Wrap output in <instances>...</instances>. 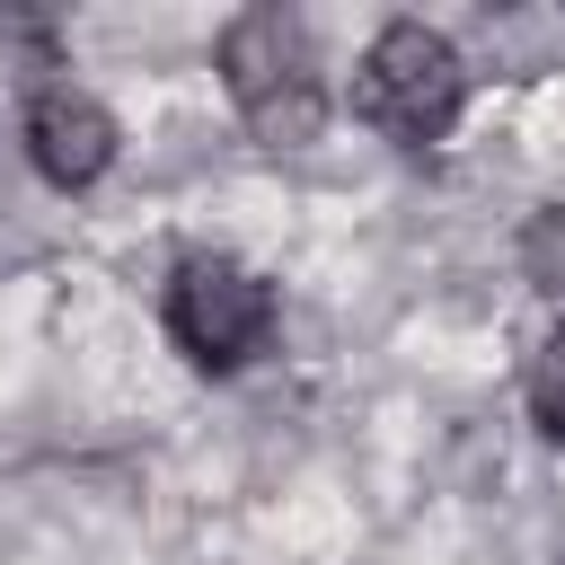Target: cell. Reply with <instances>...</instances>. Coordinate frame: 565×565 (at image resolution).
<instances>
[{"instance_id":"obj_3","label":"cell","mask_w":565,"mask_h":565,"mask_svg":"<svg viewBox=\"0 0 565 565\" xmlns=\"http://www.w3.org/2000/svg\"><path fill=\"white\" fill-rule=\"evenodd\" d=\"M274 327V282L238 256H185L168 274V335L203 371H238Z\"/></svg>"},{"instance_id":"obj_1","label":"cell","mask_w":565,"mask_h":565,"mask_svg":"<svg viewBox=\"0 0 565 565\" xmlns=\"http://www.w3.org/2000/svg\"><path fill=\"white\" fill-rule=\"evenodd\" d=\"M221 79H230V106L247 115V132L265 150H300L318 141L327 124V88H318V53H309V26L291 9H247L221 26Z\"/></svg>"},{"instance_id":"obj_4","label":"cell","mask_w":565,"mask_h":565,"mask_svg":"<svg viewBox=\"0 0 565 565\" xmlns=\"http://www.w3.org/2000/svg\"><path fill=\"white\" fill-rule=\"evenodd\" d=\"M26 150L53 185H97L115 168V115L88 88H44L26 106Z\"/></svg>"},{"instance_id":"obj_6","label":"cell","mask_w":565,"mask_h":565,"mask_svg":"<svg viewBox=\"0 0 565 565\" xmlns=\"http://www.w3.org/2000/svg\"><path fill=\"white\" fill-rule=\"evenodd\" d=\"M530 415H539V433L565 441V327L530 353Z\"/></svg>"},{"instance_id":"obj_5","label":"cell","mask_w":565,"mask_h":565,"mask_svg":"<svg viewBox=\"0 0 565 565\" xmlns=\"http://www.w3.org/2000/svg\"><path fill=\"white\" fill-rule=\"evenodd\" d=\"M521 274H530L547 300H565V203L530 212V230H521Z\"/></svg>"},{"instance_id":"obj_2","label":"cell","mask_w":565,"mask_h":565,"mask_svg":"<svg viewBox=\"0 0 565 565\" xmlns=\"http://www.w3.org/2000/svg\"><path fill=\"white\" fill-rule=\"evenodd\" d=\"M468 106V71L450 53V35H433L424 18H397L371 35L362 71H353V115L406 150H433Z\"/></svg>"}]
</instances>
